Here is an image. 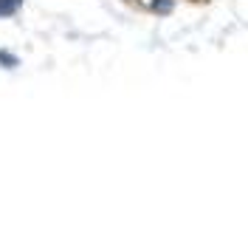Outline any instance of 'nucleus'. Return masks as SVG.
Instances as JSON below:
<instances>
[{
  "mask_svg": "<svg viewBox=\"0 0 248 240\" xmlns=\"http://www.w3.org/2000/svg\"><path fill=\"white\" fill-rule=\"evenodd\" d=\"M23 6V0H0V17L17 15V9Z\"/></svg>",
  "mask_w": 248,
  "mask_h": 240,
  "instance_id": "obj_1",
  "label": "nucleus"
},
{
  "mask_svg": "<svg viewBox=\"0 0 248 240\" xmlns=\"http://www.w3.org/2000/svg\"><path fill=\"white\" fill-rule=\"evenodd\" d=\"M0 63H3V68H15V65H17V57H12L9 51H0Z\"/></svg>",
  "mask_w": 248,
  "mask_h": 240,
  "instance_id": "obj_2",
  "label": "nucleus"
},
{
  "mask_svg": "<svg viewBox=\"0 0 248 240\" xmlns=\"http://www.w3.org/2000/svg\"><path fill=\"white\" fill-rule=\"evenodd\" d=\"M153 9H155V12H170V9H172V0H155Z\"/></svg>",
  "mask_w": 248,
  "mask_h": 240,
  "instance_id": "obj_3",
  "label": "nucleus"
}]
</instances>
